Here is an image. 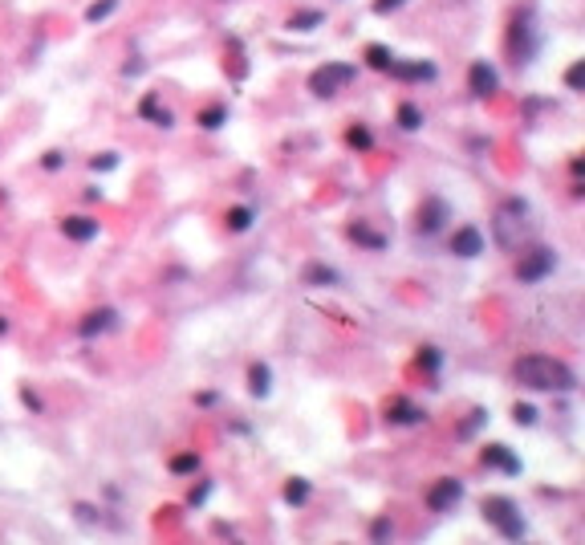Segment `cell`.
Instances as JSON below:
<instances>
[{"label": "cell", "mask_w": 585, "mask_h": 545, "mask_svg": "<svg viewBox=\"0 0 585 545\" xmlns=\"http://www.w3.org/2000/svg\"><path fill=\"white\" fill-rule=\"evenodd\" d=\"M512 379L520 387H528V391H557V395H565V391L577 387L573 370L561 358H552V354H524V358H516Z\"/></svg>", "instance_id": "6da1fadb"}, {"label": "cell", "mask_w": 585, "mask_h": 545, "mask_svg": "<svg viewBox=\"0 0 585 545\" xmlns=\"http://www.w3.org/2000/svg\"><path fill=\"white\" fill-rule=\"evenodd\" d=\"M492 240L504 252H516L528 240V199H520V196L500 199V208L492 216Z\"/></svg>", "instance_id": "7a4b0ae2"}, {"label": "cell", "mask_w": 585, "mask_h": 545, "mask_svg": "<svg viewBox=\"0 0 585 545\" xmlns=\"http://www.w3.org/2000/svg\"><path fill=\"white\" fill-rule=\"evenodd\" d=\"M536 49H540V29H536V13L524 4L512 13V25H508V61L516 69L533 66Z\"/></svg>", "instance_id": "3957f363"}, {"label": "cell", "mask_w": 585, "mask_h": 545, "mask_svg": "<svg viewBox=\"0 0 585 545\" xmlns=\"http://www.w3.org/2000/svg\"><path fill=\"white\" fill-rule=\"evenodd\" d=\"M480 512H484L488 525H496V533L508 537V541H520V537L528 533V525H524V517H520V509H516L512 496H484Z\"/></svg>", "instance_id": "277c9868"}, {"label": "cell", "mask_w": 585, "mask_h": 545, "mask_svg": "<svg viewBox=\"0 0 585 545\" xmlns=\"http://www.w3.org/2000/svg\"><path fill=\"white\" fill-rule=\"evenodd\" d=\"M552 269H557V252H552L549 245H528V248H520V257H516V281H520V285L545 281Z\"/></svg>", "instance_id": "5b68a950"}, {"label": "cell", "mask_w": 585, "mask_h": 545, "mask_svg": "<svg viewBox=\"0 0 585 545\" xmlns=\"http://www.w3.org/2000/svg\"><path fill=\"white\" fill-rule=\"evenodd\" d=\"M354 78H358V66H350V61H325V66H317L313 74H309V90H313L317 98H333V94L345 90Z\"/></svg>", "instance_id": "8992f818"}, {"label": "cell", "mask_w": 585, "mask_h": 545, "mask_svg": "<svg viewBox=\"0 0 585 545\" xmlns=\"http://www.w3.org/2000/svg\"><path fill=\"white\" fill-rule=\"evenodd\" d=\"M427 509L431 512H455V505L463 500V480H455V476H439L431 488H427Z\"/></svg>", "instance_id": "52a82bcc"}, {"label": "cell", "mask_w": 585, "mask_h": 545, "mask_svg": "<svg viewBox=\"0 0 585 545\" xmlns=\"http://www.w3.org/2000/svg\"><path fill=\"white\" fill-rule=\"evenodd\" d=\"M447 220H451V208H447L439 196H431V199H422V204H419L415 232H419V236H435V232H443V224H447Z\"/></svg>", "instance_id": "ba28073f"}, {"label": "cell", "mask_w": 585, "mask_h": 545, "mask_svg": "<svg viewBox=\"0 0 585 545\" xmlns=\"http://www.w3.org/2000/svg\"><path fill=\"white\" fill-rule=\"evenodd\" d=\"M496 86H500V74H496V66H488L484 57H480V61H471V69H468V90H471V98H492V94H496Z\"/></svg>", "instance_id": "9c48e42d"}, {"label": "cell", "mask_w": 585, "mask_h": 545, "mask_svg": "<svg viewBox=\"0 0 585 545\" xmlns=\"http://www.w3.org/2000/svg\"><path fill=\"white\" fill-rule=\"evenodd\" d=\"M447 248H451L455 257L471 261V257H480V252H484V232L475 228V224H463V228H455V232H451Z\"/></svg>", "instance_id": "30bf717a"}, {"label": "cell", "mask_w": 585, "mask_h": 545, "mask_svg": "<svg viewBox=\"0 0 585 545\" xmlns=\"http://www.w3.org/2000/svg\"><path fill=\"white\" fill-rule=\"evenodd\" d=\"M386 74L398 78V82H431L439 69H435V61H403V57H394L386 66Z\"/></svg>", "instance_id": "8fae6325"}, {"label": "cell", "mask_w": 585, "mask_h": 545, "mask_svg": "<svg viewBox=\"0 0 585 545\" xmlns=\"http://www.w3.org/2000/svg\"><path fill=\"white\" fill-rule=\"evenodd\" d=\"M114 326H118V310H110V305H102V310H90V314L78 322V334L81 338H98V334H110Z\"/></svg>", "instance_id": "7c38bea8"}, {"label": "cell", "mask_w": 585, "mask_h": 545, "mask_svg": "<svg viewBox=\"0 0 585 545\" xmlns=\"http://www.w3.org/2000/svg\"><path fill=\"white\" fill-rule=\"evenodd\" d=\"M386 423H394V428H415V423H427V411L415 407L410 399H390L386 403Z\"/></svg>", "instance_id": "4fadbf2b"}, {"label": "cell", "mask_w": 585, "mask_h": 545, "mask_svg": "<svg viewBox=\"0 0 585 545\" xmlns=\"http://www.w3.org/2000/svg\"><path fill=\"white\" fill-rule=\"evenodd\" d=\"M480 460H484V468H500V472H508V476H520V456H512L508 444H488L484 452H480Z\"/></svg>", "instance_id": "5bb4252c"}, {"label": "cell", "mask_w": 585, "mask_h": 545, "mask_svg": "<svg viewBox=\"0 0 585 545\" xmlns=\"http://www.w3.org/2000/svg\"><path fill=\"white\" fill-rule=\"evenodd\" d=\"M98 232H102V224H98L94 216H65V220H61V236H65V240L90 245Z\"/></svg>", "instance_id": "9a60e30c"}, {"label": "cell", "mask_w": 585, "mask_h": 545, "mask_svg": "<svg viewBox=\"0 0 585 545\" xmlns=\"http://www.w3.org/2000/svg\"><path fill=\"white\" fill-rule=\"evenodd\" d=\"M301 281H305L309 289H333V285H341V273L329 269V264H321V261H313L305 273H301Z\"/></svg>", "instance_id": "2e32d148"}, {"label": "cell", "mask_w": 585, "mask_h": 545, "mask_svg": "<svg viewBox=\"0 0 585 545\" xmlns=\"http://www.w3.org/2000/svg\"><path fill=\"white\" fill-rule=\"evenodd\" d=\"M138 115L150 118V122H155V127H162V131H167V127H175V115H171L167 106H159V94H146V98L138 102Z\"/></svg>", "instance_id": "e0dca14e"}, {"label": "cell", "mask_w": 585, "mask_h": 545, "mask_svg": "<svg viewBox=\"0 0 585 545\" xmlns=\"http://www.w3.org/2000/svg\"><path fill=\"white\" fill-rule=\"evenodd\" d=\"M317 25H325L321 8H301V13H292V17H289V25H285V29H289V33H313Z\"/></svg>", "instance_id": "ac0fdd59"}, {"label": "cell", "mask_w": 585, "mask_h": 545, "mask_svg": "<svg viewBox=\"0 0 585 545\" xmlns=\"http://www.w3.org/2000/svg\"><path fill=\"white\" fill-rule=\"evenodd\" d=\"M248 391H252L256 399H264L268 391H273V370H268L264 363H252V366H248Z\"/></svg>", "instance_id": "d6986e66"}, {"label": "cell", "mask_w": 585, "mask_h": 545, "mask_svg": "<svg viewBox=\"0 0 585 545\" xmlns=\"http://www.w3.org/2000/svg\"><path fill=\"white\" fill-rule=\"evenodd\" d=\"M350 240L362 245V248H370V252H382V248H386V236L374 232V228H366V224H350Z\"/></svg>", "instance_id": "ffe728a7"}, {"label": "cell", "mask_w": 585, "mask_h": 545, "mask_svg": "<svg viewBox=\"0 0 585 545\" xmlns=\"http://www.w3.org/2000/svg\"><path fill=\"white\" fill-rule=\"evenodd\" d=\"M252 220H256V212H252L248 204H236V208H228V216H224L228 232H248V228H252Z\"/></svg>", "instance_id": "44dd1931"}, {"label": "cell", "mask_w": 585, "mask_h": 545, "mask_svg": "<svg viewBox=\"0 0 585 545\" xmlns=\"http://www.w3.org/2000/svg\"><path fill=\"white\" fill-rule=\"evenodd\" d=\"M195 122H199L203 131H220V127L228 122V106H224V102H215V106H203V110L195 115Z\"/></svg>", "instance_id": "7402d4cb"}, {"label": "cell", "mask_w": 585, "mask_h": 545, "mask_svg": "<svg viewBox=\"0 0 585 545\" xmlns=\"http://www.w3.org/2000/svg\"><path fill=\"white\" fill-rule=\"evenodd\" d=\"M199 452H179V456H171V464H167V468H171V472H175V476H195V472H199Z\"/></svg>", "instance_id": "603a6c76"}, {"label": "cell", "mask_w": 585, "mask_h": 545, "mask_svg": "<svg viewBox=\"0 0 585 545\" xmlns=\"http://www.w3.org/2000/svg\"><path fill=\"white\" fill-rule=\"evenodd\" d=\"M309 493H313V488H309V480L305 476H292L289 484H285V493H280V496H285V505H305Z\"/></svg>", "instance_id": "cb8c5ba5"}, {"label": "cell", "mask_w": 585, "mask_h": 545, "mask_svg": "<svg viewBox=\"0 0 585 545\" xmlns=\"http://www.w3.org/2000/svg\"><path fill=\"white\" fill-rule=\"evenodd\" d=\"M345 147H350V151H370L374 147L370 127H362V122H358V127H350V131H345Z\"/></svg>", "instance_id": "d4e9b609"}, {"label": "cell", "mask_w": 585, "mask_h": 545, "mask_svg": "<svg viewBox=\"0 0 585 545\" xmlns=\"http://www.w3.org/2000/svg\"><path fill=\"white\" fill-rule=\"evenodd\" d=\"M390 61H394V49H390V45H366V66L370 69H382V74H386Z\"/></svg>", "instance_id": "484cf974"}, {"label": "cell", "mask_w": 585, "mask_h": 545, "mask_svg": "<svg viewBox=\"0 0 585 545\" xmlns=\"http://www.w3.org/2000/svg\"><path fill=\"white\" fill-rule=\"evenodd\" d=\"M394 118H398V127H403V131H419V127H422V110L415 106V102H403Z\"/></svg>", "instance_id": "4316f807"}, {"label": "cell", "mask_w": 585, "mask_h": 545, "mask_svg": "<svg viewBox=\"0 0 585 545\" xmlns=\"http://www.w3.org/2000/svg\"><path fill=\"white\" fill-rule=\"evenodd\" d=\"M118 8V0H94L90 8H85V25H98V20H106Z\"/></svg>", "instance_id": "83f0119b"}, {"label": "cell", "mask_w": 585, "mask_h": 545, "mask_svg": "<svg viewBox=\"0 0 585 545\" xmlns=\"http://www.w3.org/2000/svg\"><path fill=\"white\" fill-rule=\"evenodd\" d=\"M390 537H394V521H390V517H374L370 521V541H390Z\"/></svg>", "instance_id": "f1b7e54d"}, {"label": "cell", "mask_w": 585, "mask_h": 545, "mask_svg": "<svg viewBox=\"0 0 585 545\" xmlns=\"http://www.w3.org/2000/svg\"><path fill=\"white\" fill-rule=\"evenodd\" d=\"M480 423H488V411H484V407H475V411L468 415V423H459V431H455V435H459V440H471Z\"/></svg>", "instance_id": "f546056e"}, {"label": "cell", "mask_w": 585, "mask_h": 545, "mask_svg": "<svg viewBox=\"0 0 585 545\" xmlns=\"http://www.w3.org/2000/svg\"><path fill=\"white\" fill-rule=\"evenodd\" d=\"M419 366L427 370V375H439V366H443V354H439L435 346H422V350H419Z\"/></svg>", "instance_id": "4dcf8cb0"}, {"label": "cell", "mask_w": 585, "mask_h": 545, "mask_svg": "<svg viewBox=\"0 0 585 545\" xmlns=\"http://www.w3.org/2000/svg\"><path fill=\"white\" fill-rule=\"evenodd\" d=\"M512 419H516L520 428H533V423H536V407H533V403H516V407H512Z\"/></svg>", "instance_id": "1f68e13d"}, {"label": "cell", "mask_w": 585, "mask_h": 545, "mask_svg": "<svg viewBox=\"0 0 585 545\" xmlns=\"http://www.w3.org/2000/svg\"><path fill=\"white\" fill-rule=\"evenodd\" d=\"M581 78H585V61H573L565 74V86L573 90V94H581Z\"/></svg>", "instance_id": "d6a6232c"}, {"label": "cell", "mask_w": 585, "mask_h": 545, "mask_svg": "<svg viewBox=\"0 0 585 545\" xmlns=\"http://www.w3.org/2000/svg\"><path fill=\"white\" fill-rule=\"evenodd\" d=\"M403 4H406V0H374V13H378V17H394Z\"/></svg>", "instance_id": "836d02e7"}, {"label": "cell", "mask_w": 585, "mask_h": 545, "mask_svg": "<svg viewBox=\"0 0 585 545\" xmlns=\"http://www.w3.org/2000/svg\"><path fill=\"white\" fill-rule=\"evenodd\" d=\"M90 167H94V171H114V167H118V155H110V151H106V155H94Z\"/></svg>", "instance_id": "e575fe53"}, {"label": "cell", "mask_w": 585, "mask_h": 545, "mask_svg": "<svg viewBox=\"0 0 585 545\" xmlns=\"http://www.w3.org/2000/svg\"><path fill=\"white\" fill-rule=\"evenodd\" d=\"M41 167H45V171H61V167H65V155H61V151H45Z\"/></svg>", "instance_id": "d590c367"}, {"label": "cell", "mask_w": 585, "mask_h": 545, "mask_svg": "<svg viewBox=\"0 0 585 545\" xmlns=\"http://www.w3.org/2000/svg\"><path fill=\"white\" fill-rule=\"evenodd\" d=\"M20 403H25V407H29V411H32V415H37V411H45V403H41V399L32 395L29 387H20Z\"/></svg>", "instance_id": "8d00e7d4"}, {"label": "cell", "mask_w": 585, "mask_h": 545, "mask_svg": "<svg viewBox=\"0 0 585 545\" xmlns=\"http://www.w3.org/2000/svg\"><path fill=\"white\" fill-rule=\"evenodd\" d=\"M208 493H211V480H203V484H199V488H191V496H187V505H203V500H208Z\"/></svg>", "instance_id": "74e56055"}, {"label": "cell", "mask_w": 585, "mask_h": 545, "mask_svg": "<svg viewBox=\"0 0 585 545\" xmlns=\"http://www.w3.org/2000/svg\"><path fill=\"white\" fill-rule=\"evenodd\" d=\"M569 171H573V175H581V171H585V159H581V155H573V159H569Z\"/></svg>", "instance_id": "f35d334b"}, {"label": "cell", "mask_w": 585, "mask_h": 545, "mask_svg": "<svg viewBox=\"0 0 585 545\" xmlns=\"http://www.w3.org/2000/svg\"><path fill=\"white\" fill-rule=\"evenodd\" d=\"M195 403H199V407H211V403H215V395H211V391H203V395H195Z\"/></svg>", "instance_id": "ab89813d"}, {"label": "cell", "mask_w": 585, "mask_h": 545, "mask_svg": "<svg viewBox=\"0 0 585 545\" xmlns=\"http://www.w3.org/2000/svg\"><path fill=\"white\" fill-rule=\"evenodd\" d=\"M4 330H8V322H4V317H0V334H4Z\"/></svg>", "instance_id": "60d3db41"}]
</instances>
